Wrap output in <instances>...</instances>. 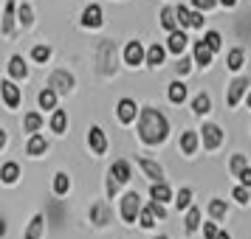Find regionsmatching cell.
<instances>
[{"mask_svg":"<svg viewBox=\"0 0 251 239\" xmlns=\"http://www.w3.org/2000/svg\"><path fill=\"white\" fill-rule=\"evenodd\" d=\"M170 132V124H167V118L158 113V110H141V118H138V135L144 144H161L164 138Z\"/></svg>","mask_w":251,"mask_h":239,"instance_id":"cell-1","label":"cell"},{"mask_svg":"<svg viewBox=\"0 0 251 239\" xmlns=\"http://www.w3.org/2000/svg\"><path fill=\"white\" fill-rule=\"evenodd\" d=\"M138 208H141V197L136 192H127L122 197V217H125V222H136Z\"/></svg>","mask_w":251,"mask_h":239,"instance_id":"cell-2","label":"cell"},{"mask_svg":"<svg viewBox=\"0 0 251 239\" xmlns=\"http://www.w3.org/2000/svg\"><path fill=\"white\" fill-rule=\"evenodd\" d=\"M113 62H116L113 43H102V45H99V70H102V73H110Z\"/></svg>","mask_w":251,"mask_h":239,"instance_id":"cell-3","label":"cell"},{"mask_svg":"<svg viewBox=\"0 0 251 239\" xmlns=\"http://www.w3.org/2000/svg\"><path fill=\"white\" fill-rule=\"evenodd\" d=\"M246 87H249V79L246 76H240V79H234L228 85V107H237L240 99H243V93H246Z\"/></svg>","mask_w":251,"mask_h":239,"instance_id":"cell-4","label":"cell"},{"mask_svg":"<svg viewBox=\"0 0 251 239\" xmlns=\"http://www.w3.org/2000/svg\"><path fill=\"white\" fill-rule=\"evenodd\" d=\"M48 87H54V90H59V93H68L71 87H74V76H71L68 70H57V73L51 76V82H48Z\"/></svg>","mask_w":251,"mask_h":239,"instance_id":"cell-5","label":"cell"},{"mask_svg":"<svg viewBox=\"0 0 251 239\" xmlns=\"http://www.w3.org/2000/svg\"><path fill=\"white\" fill-rule=\"evenodd\" d=\"M220 141H223V130L217 124H206L203 127V144L206 149H217L220 147Z\"/></svg>","mask_w":251,"mask_h":239,"instance_id":"cell-6","label":"cell"},{"mask_svg":"<svg viewBox=\"0 0 251 239\" xmlns=\"http://www.w3.org/2000/svg\"><path fill=\"white\" fill-rule=\"evenodd\" d=\"M82 23L88 25V28H99V25H102V6L91 3V6L85 9V14H82Z\"/></svg>","mask_w":251,"mask_h":239,"instance_id":"cell-7","label":"cell"},{"mask_svg":"<svg viewBox=\"0 0 251 239\" xmlns=\"http://www.w3.org/2000/svg\"><path fill=\"white\" fill-rule=\"evenodd\" d=\"M141 59H144V48H141V43H127L125 48V62L127 65H141Z\"/></svg>","mask_w":251,"mask_h":239,"instance_id":"cell-8","label":"cell"},{"mask_svg":"<svg viewBox=\"0 0 251 239\" xmlns=\"http://www.w3.org/2000/svg\"><path fill=\"white\" fill-rule=\"evenodd\" d=\"M88 144H91V149L96 152V155H102L104 149H107V141H104V132L99 130V127H91V132H88Z\"/></svg>","mask_w":251,"mask_h":239,"instance_id":"cell-9","label":"cell"},{"mask_svg":"<svg viewBox=\"0 0 251 239\" xmlns=\"http://www.w3.org/2000/svg\"><path fill=\"white\" fill-rule=\"evenodd\" d=\"M136 113H138V107H136L133 99H122V102H119V118H122L125 124H130V121L136 118Z\"/></svg>","mask_w":251,"mask_h":239,"instance_id":"cell-10","label":"cell"},{"mask_svg":"<svg viewBox=\"0 0 251 239\" xmlns=\"http://www.w3.org/2000/svg\"><path fill=\"white\" fill-rule=\"evenodd\" d=\"M186 34L183 31H170V40H167V48H170L172 54H183V48H186Z\"/></svg>","mask_w":251,"mask_h":239,"instance_id":"cell-11","label":"cell"},{"mask_svg":"<svg viewBox=\"0 0 251 239\" xmlns=\"http://www.w3.org/2000/svg\"><path fill=\"white\" fill-rule=\"evenodd\" d=\"M212 54H215V51L206 45V40H201V43L195 45V62H198V65H203V68L212 62Z\"/></svg>","mask_w":251,"mask_h":239,"instance_id":"cell-12","label":"cell"},{"mask_svg":"<svg viewBox=\"0 0 251 239\" xmlns=\"http://www.w3.org/2000/svg\"><path fill=\"white\" fill-rule=\"evenodd\" d=\"M138 166L147 172V177H152V180H164V169H161L155 160H147V158H138Z\"/></svg>","mask_w":251,"mask_h":239,"instance_id":"cell-13","label":"cell"},{"mask_svg":"<svg viewBox=\"0 0 251 239\" xmlns=\"http://www.w3.org/2000/svg\"><path fill=\"white\" fill-rule=\"evenodd\" d=\"M161 25L167 28V31H178V9H164L161 12Z\"/></svg>","mask_w":251,"mask_h":239,"instance_id":"cell-14","label":"cell"},{"mask_svg":"<svg viewBox=\"0 0 251 239\" xmlns=\"http://www.w3.org/2000/svg\"><path fill=\"white\" fill-rule=\"evenodd\" d=\"M150 194H152V200H158V203H167L172 197V192H170V186L164 180H155L152 183V189H150Z\"/></svg>","mask_w":251,"mask_h":239,"instance_id":"cell-15","label":"cell"},{"mask_svg":"<svg viewBox=\"0 0 251 239\" xmlns=\"http://www.w3.org/2000/svg\"><path fill=\"white\" fill-rule=\"evenodd\" d=\"M25 73H28V68H25L23 57H12L9 59V76H14V79H25Z\"/></svg>","mask_w":251,"mask_h":239,"instance_id":"cell-16","label":"cell"},{"mask_svg":"<svg viewBox=\"0 0 251 239\" xmlns=\"http://www.w3.org/2000/svg\"><path fill=\"white\" fill-rule=\"evenodd\" d=\"M110 174H113L119 183H127L130 180V163H127V160H116L113 169H110Z\"/></svg>","mask_w":251,"mask_h":239,"instance_id":"cell-17","label":"cell"},{"mask_svg":"<svg viewBox=\"0 0 251 239\" xmlns=\"http://www.w3.org/2000/svg\"><path fill=\"white\" fill-rule=\"evenodd\" d=\"M3 99H6L9 107H17V104H20V90L14 87L12 82H3Z\"/></svg>","mask_w":251,"mask_h":239,"instance_id":"cell-18","label":"cell"},{"mask_svg":"<svg viewBox=\"0 0 251 239\" xmlns=\"http://www.w3.org/2000/svg\"><path fill=\"white\" fill-rule=\"evenodd\" d=\"M54 104H57V90L54 87H46V90L40 93V107L43 110H54Z\"/></svg>","mask_w":251,"mask_h":239,"instance_id":"cell-19","label":"cell"},{"mask_svg":"<svg viewBox=\"0 0 251 239\" xmlns=\"http://www.w3.org/2000/svg\"><path fill=\"white\" fill-rule=\"evenodd\" d=\"M43 225H46V219H43V214H37L34 219H31L28 231H25V239H40V234H43Z\"/></svg>","mask_w":251,"mask_h":239,"instance_id":"cell-20","label":"cell"},{"mask_svg":"<svg viewBox=\"0 0 251 239\" xmlns=\"http://www.w3.org/2000/svg\"><path fill=\"white\" fill-rule=\"evenodd\" d=\"M183 99H186V85H183V82H172L170 85V102L181 104Z\"/></svg>","mask_w":251,"mask_h":239,"instance_id":"cell-21","label":"cell"},{"mask_svg":"<svg viewBox=\"0 0 251 239\" xmlns=\"http://www.w3.org/2000/svg\"><path fill=\"white\" fill-rule=\"evenodd\" d=\"M14 25V0H6V14H3V34H12Z\"/></svg>","mask_w":251,"mask_h":239,"instance_id":"cell-22","label":"cell"},{"mask_svg":"<svg viewBox=\"0 0 251 239\" xmlns=\"http://www.w3.org/2000/svg\"><path fill=\"white\" fill-rule=\"evenodd\" d=\"M209 107H212L209 96H206V93H198V96H195V102H192V110L198 115H203V113H209Z\"/></svg>","mask_w":251,"mask_h":239,"instance_id":"cell-23","label":"cell"},{"mask_svg":"<svg viewBox=\"0 0 251 239\" xmlns=\"http://www.w3.org/2000/svg\"><path fill=\"white\" fill-rule=\"evenodd\" d=\"M46 149H48L46 138L43 135H31V141H28V155H43Z\"/></svg>","mask_w":251,"mask_h":239,"instance_id":"cell-24","label":"cell"},{"mask_svg":"<svg viewBox=\"0 0 251 239\" xmlns=\"http://www.w3.org/2000/svg\"><path fill=\"white\" fill-rule=\"evenodd\" d=\"M164 54H167V51H164V48H161L158 43H155V45H150V51H147V62L158 68L161 62H164Z\"/></svg>","mask_w":251,"mask_h":239,"instance_id":"cell-25","label":"cell"},{"mask_svg":"<svg viewBox=\"0 0 251 239\" xmlns=\"http://www.w3.org/2000/svg\"><path fill=\"white\" fill-rule=\"evenodd\" d=\"M181 149L186 152V155H192L195 149H198V135H195V132H183L181 135Z\"/></svg>","mask_w":251,"mask_h":239,"instance_id":"cell-26","label":"cell"},{"mask_svg":"<svg viewBox=\"0 0 251 239\" xmlns=\"http://www.w3.org/2000/svg\"><path fill=\"white\" fill-rule=\"evenodd\" d=\"M68 189H71L68 174H65V172H59V174H54V192H57V194H65Z\"/></svg>","mask_w":251,"mask_h":239,"instance_id":"cell-27","label":"cell"},{"mask_svg":"<svg viewBox=\"0 0 251 239\" xmlns=\"http://www.w3.org/2000/svg\"><path fill=\"white\" fill-rule=\"evenodd\" d=\"M65 124H68L65 110H57V113H54V118H51V130H54V132H65Z\"/></svg>","mask_w":251,"mask_h":239,"instance_id":"cell-28","label":"cell"},{"mask_svg":"<svg viewBox=\"0 0 251 239\" xmlns=\"http://www.w3.org/2000/svg\"><path fill=\"white\" fill-rule=\"evenodd\" d=\"M155 208H152V205H147V208H144V211H141V219H138V222H141V228H152L155 225Z\"/></svg>","mask_w":251,"mask_h":239,"instance_id":"cell-29","label":"cell"},{"mask_svg":"<svg viewBox=\"0 0 251 239\" xmlns=\"http://www.w3.org/2000/svg\"><path fill=\"white\" fill-rule=\"evenodd\" d=\"M198 225H201V211L189 208V214H186V231L192 234V231H198Z\"/></svg>","mask_w":251,"mask_h":239,"instance_id":"cell-30","label":"cell"},{"mask_svg":"<svg viewBox=\"0 0 251 239\" xmlns=\"http://www.w3.org/2000/svg\"><path fill=\"white\" fill-rule=\"evenodd\" d=\"M228 68H231V70H240V68H243V51H240V48L228 51Z\"/></svg>","mask_w":251,"mask_h":239,"instance_id":"cell-31","label":"cell"},{"mask_svg":"<svg viewBox=\"0 0 251 239\" xmlns=\"http://www.w3.org/2000/svg\"><path fill=\"white\" fill-rule=\"evenodd\" d=\"M189 203H192V189H181L178 197H175V205L178 208H189Z\"/></svg>","mask_w":251,"mask_h":239,"instance_id":"cell-32","label":"cell"},{"mask_svg":"<svg viewBox=\"0 0 251 239\" xmlns=\"http://www.w3.org/2000/svg\"><path fill=\"white\" fill-rule=\"evenodd\" d=\"M91 219L93 222H99V225H104V222H107V208H104V205H93L91 208Z\"/></svg>","mask_w":251,"mask_h":239,"instance_id":"cell-33","label":"cell"},{"mask_svg":"<svg viewBox=\"0 0 251 239\" xmlns=\"http://www.w3.org/2000/svg\"><path fill=\"white\" fill-rule=\"evenodd\" d=\"M209 214L215 217V219L226 217V203H223V200H212V203H209Z\"/></svg>","mask_w":251,"mask_h":239,"instance_id":"cell-34","label":"cell"},{"mask_svg":"<svg viewBox=\"0 0 251 239\" xmlns=\"http://www.w3.org/2000/svg\"><path fill=\"white\" fill-rule=\"evenodd\" d=\"M17 174H20L17 163H6V166H3V180H6V183H14V180H17Z\"/></svg>","mask_w":251,"mask_h":239,"instance_id":"cell-35","label":"cell"},{"mask_svg":"<svg viewBox=\"0 0 251 239\" xmlns=\"http://www.w3.org/2000/svg\"><path fill=\"white\" fill-rule=\"evenodd\" d=\"M40 127H43V118H40V115H37V113L25 115V130H28V132H37Z\"/></svg>","mask_w":251,"mask_h":239,"instance_id":"cell-36","label":"cell"},{"mask_svg":"<svg viewBox=\"0 0 251 239\" xmlns=\"http://www.w3.org/2000/svg\"><path fill=\"white\" fill-rule=\"evenodd\" d=\"M203 40H206V45L212 48V51H220V45H223V40H220V34H217V31H209Z\"/></svg>","mask_w":251,"mask_h":239,"instance_id":"cell-37","label":"cell"},{"mask_svg":"<svg viewBox=\"0 0 251 239\" xmlns=\"http://www.w3.org/2000/svg\"><path fill=\"white\" fill-rule=\"evenodd\" d=\"M31 57H34L37 62H48V57H51V48H48V45H37L34 51H31Z\"/></svg>","mask_w":251,"mask_h":239,"instance_id":"cell-38","label":"cell"},{"mask_svg":"<svg viewBox=\"0 0 251 239\" xmlns=\"http://www.w3.org/2000/svg\"><path fill=\"white\" fill-rule=\"evenodd\" d=\"M234 200H237V203H249L251 200V192H249V186H237V189H234Z\"/></svg>","mask_w":251,"mask_h":239,"instance_id":"cell-39","label":"cell"},{"mask_svg":"<svg viewBox=\"0 0 251 239\" xmlns=\"http://www.w3.org/2000/svg\"><path fill=\"white\" fill-rule=\"evenodd\" d=\"M178 23L192 28V12H189V9H183V6H178Z\"/></svg>","mask_w":251,"mask_h":239,"instance_id":"cell-40","label":"cell"},{"mask_svg":"<svg viewBox=\"0 0 251 239\" xmlns=\"http://www.w3.org/2000/svg\"><path fill=\"white\" fill-rule=\"evenodd\" d=\"M246 166H249V160L243 158V155H234V160H231V172H234V174H240Z\"/></svg>","mask_w":251,"mask_h":239,"instance_id":"cell-41","label":"cell"},{"mask_svg":"<svg viewBox=\"0 0 251 239\" xmlns=\"http://www.w3.org/2000/svg\"><path fill=\"white\" fill-rule=\"evenodd\" d=\"M203 237L206 239H215L217 237V225H215V222H206V225H203Z\"/></svg>","mask_w":251,"mask_h":239,"instance_id":"cell-42","label":"cell"},{"mask_svg":"<svg viewBox=\"0 0 251 239\" xmlns=\"http://www.w3.org/2000/svg\"><path fill=\"white\" fill-rule=\"evenodd\" d=\"M20 20H23L25 25L34 20V14H31V9H28V6H20Z\"/></svg>","mask_w":251,"mask_h":239,"instance_id":"cell-43","label":"cell"},{"mask_svg":"<svg viewBox=\"0 0 251 239\" xmlns=\"http://www.w3.org/2000/svg\"><path fill=\"white\" fill-rule=\"evenodd\" d=\"M237 177H240V180H243V186H249V189H251V169H249V166H246V169L240 172Z\"/></svg>","mask_w":251,"mask_h":239,"instance_id":"cell-44","label":"cell"},{"mask_svg":"<svg viewBox=\"0 0 251 239\" xmlns=\"http://www.w3.org/2000/svg\"><path fill=\"white\" fill-rule=\"evenodd\" d=\"M192 3L198 6V9H203V12H206V9H212V6H215L217 0H192Z\"/></svg>","mask_w":251,"mask_h":239,"instance_id":"cell-45","label":"cell"},{"mask_svg":"<svg viewBox=\"0 0 251 239\" xmlns=\"http://www.w3.org/2000/svg\"><path fill=\"white\" fill-rule=\"evenodd\" d=\"M189 68H192L189 59H181V62H178V73H189Z\"/></svg>","mask_w":251,"mask_h":239,"instance_id":"cell-46","label":"cell"},{"mask_svg":"<svg viewBox=\"0 0 251 239\" xmlns=\"http://www.w3.org/2000/svg\"><path fill=\"white\" fill-rule=\"evenodd\" d=\"M201 25H203V14L195 12V14H192V28H201Z\"/></svg>","mask_w":251,"mask_h":239,"instance_id":"cell-47","label":"cell"},{"mask_svg":"<svg viewBox=\"0 0 251 239\" xmlns=\"http://www.w3.org/2000/svg\"><path fill=\"white\" fill-rule=\"evenodd\" d=\"M220 3H223V6H228V9H231V6H234L237 0H220Z\"/></svg>","mask_w":251,"mask_h":239,"instance_id":"cell-48","label":"cell"},{"mask_svg":"<svg viewBox=\"0 0 251 239\" xmlns=\"http://www.w3.org/2000/svg\"><path fill=\"white\" fill-rule=\"evenodd\" d=\"M215 239H231V237H228V234H217Z\"/></svg>","mask_w":251,"mask_h":239,"instance_id":"cell-49","label":"cell"},{"mask_svg":"<svg viewBox=\"0 0 251 239\" xmlns=\"http://www.w3.org/2000/svg\"><path fill=\"white\" fill-rule=\"evenodd\" d=\"M249 107H251V93H249Z\"/></svg>","mask_w":251,"mask_h":239,"instance_id":"cell-50","label":"cell"},{"mask_svg":"<svg viewBox=\"0 0 251 239\" xmlns=\"http://www.w3.org/2000/svg\"><path fill=\"white\" fill-rule=\"evenodd\" d=\"M155 239H167V237H155Z\"/></svg>","mask_w":251,"mask_h":239,"instance_id":"cell-51","label":"cell"}]
</instances>
